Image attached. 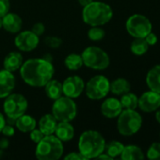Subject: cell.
<instances>
[{"mask_svg": "<svg viewBox=\"0 0 160 160\" xmlns=\"http://www.w3.org/2000/svg\"><path fill=\"white\" fill-rule=\"evenodd\" d=\"M55 68L52 62L44 58L28 59L20 68L23 81L33 87H43L54 76Z\"/></svg>", "mask_w": 160, "mask_h": 160, "instance_id": "obj_1", "label": "cell"}, {"mask_svg": "<svg viewBox=\"0 0 160 160\" xmlns=\"http://www.w3.org/2000/svg\"><path fill=\"white\" fill-rule=\"evenodd\" d=\"M159 139H160V133H159Z\"/></svg>", "mask_w": 160, "mask_h": 160, "instance_id": "obj_46", "label": "cell"}, {"mask_svg": "<svg viewBox=\"0 0 160 160\" xmlns=\"http://www.w3.org/2000/svg\"><path fill=\"white\" fill-rule=\"evenodd\" d=\"M97 159H106V160H111L113 159L111 157H109L108 154H106L105 152H103L102 154H100L97 158H96Z\"/></svg>", "mask_w": 160, "mask_h": 160, "instance_id": "obj_39", "label": "cell"}, {"mask_svg": "<svg viewBox=\"0 0 160 160\" xmlns=\"http://www.w3.org/2000/svg\"><path fill=\"white\" fill-rule=\"evenodd\" d=\"M122 104L119 99L115 98H107L101 105V112L102 114L109 119L116 118L123 111Z\"/></svg>", "mask_w": 160, "mask_h": 160, "instance_id": "obj_14", "label": "cell"}, {"mask_svg": "<svg viewBox=\"0 0 160 160\" xmlns=\"http://www.w3.org/2000/svg\"><path fill=\"white\" fill-rule=\"evenodd\" d=\"M8 145H9V142L7 138H3L0 140V149H2V150L6 149L8 147Z\"/></svg>", "mask_w": 160, "mask_h": 160, "instance_id": "obj_38", "label": "cell"}, {"mask_svg": "<svg viewBox=\"0 0 160 160\" xmlns=\"http://www.w3.org/2000/svg\"><path fill=\"white\" fill-rule=\"evenodd\" d=\"M3 27V20H2V17H0V29Z\"/></svg>", "mask_w": 160, "mask_h": 160, "instance_id": "obj_44", "label": "cell"}, {"mask_svg": "<svg viewBox=\"0 0 160 160\" xmlns=\"http://www.w3.org/2000/svg\"><path fill=\"white\" fill-rule=\"evenodd\" d=\"M52 114L58 122H71L77 114V106L73 98L60 97L56 99L52 107Z\"/></svg>", "mask_w": 160, "mask_h": 160, "instance_id": "obj_7", "label": "cell"}, {"mask_svg": "<svg viewBox=\"0 0 160 160\" xmlns=\"http://www.w3.org/2000/svg\"><path fill=\"white\" fill-rule=\"evenodd\" d=\"M110 91V82L103 75L92 77L87 84H85V92L87 97L92 100H99L107 97Z\"/></svg>", "mask_w": 160, "mask_h": 160, "instance_id": "obj_8", "label": "cell"}, {"mask_svg": "<svg viewBox=\"0 0 160 160\" xmlns=\"http://www.w3.org/2000/svg\"><path fill=\"white\" fill-rule=\"evenodd\" d=\"M45 94L46 96L53 100H56L59 98L63 95V90H62V83L59 82L57 80H50L45 85Z\"/></svg>", "mask_w": 160, "mask_h": 160, "instance_id": "obj_22", "label": "cell"}, {"mask_svg": "<svg viewBox=\"0 0 160 160\" xmlns=\"http://www.w3.org/2000/svg\"><path fill=\"white\" fill-rule=\"evenodd\" d=\"M23 65V56L18 52H11L8 53L4 59V68L13 72L21 68Z\"/></svg>", "mask_w": 160, "mask_h": 160, "instance_id": "obj_18", "label": "cell"}, {"mask_svg": "<svg viewBox=\"0 0 160 160\" xmlns=\"http://www.w3.org/2000/svg\"><path fill=\"white\" fill-rule=\"evenodd\" d=\"M44 136H45V135H44L40 129L34 128L32 131H30V139H31V141H32L33 142H35V143H38L39 142H41Z\"/></svg>", "mask_w": 160, "mask_h": 160, "instance_id": "obj_32", "label": "cell"}, {"mask_svg": "<svg viewBox=\"0 0 160 160\" xmlns=\"http://www.w3.org/2000/svg\"><path fill=\"white\" fill-rule=\"evenodd\" d=\"M121 158L123 160H143L145 158V156L141 147L130 144L124 147V150L121 154Z\"/></svg>", "mask_w": 160, "mask_h": 160, "instance_id": "obj_21", "label": "cell"}, {"mask_svg": "<svg viewBox=\"0 0 160 160\" xmlns=\"http://www.w3.org/2000/svg\"><path fill=\"white\" fill-rule=\"evenodd\" d=\"M1 132H2V134H3L5 137H11V136L14 135L15 129H14L13 126L8 125V124H6V125L4 126V128H2Z\"/></svg>", "mask_w": 160, "mask_h": 160, "instance_id": "obj_35", "label": "cell"}, {"mask_svg": "<svg viewBox=\"0 0 160 160\" xmlns=\"http://www.w3.org/2000/svg\"><path fill=\"white\" fill-rule=\"evenodd\" d=\"M42 58H44L45 60H47V61H49V62H52V57H51L50 54H44V56H43Z\"/></svg>", "mask_w": 160, "mask_h": 160, "instance_id": "obj_43", "label": "cell"}, {"mask_svg": "<svg viewBox=\"0 0 160 160\" xmlns=\"http://www.w3.org/2000/svg\"><path fill=\"white\" fill-rule=\"evenodd\" d=\"M124 145L122 142H120L118 141H111V142L106 143L104 152L106 154H108L109 157H111L112 158H114L121 156V154L124 150Z\"/></svg>", "mask_w": 160, "mask_h": 160, "instance_id": "obj_28", "label": "cell"}, {"mask_svg": "<svg viewBox=\"0 0 160 160\" xmlns=\"http://www.w3.org/2000/svg\"><path fill=\"white\" fill-rule=\"evenodd\" d=\"M156 119H157V121L160 124V108H158V109L157 110V112H156Z\"/></svg>", "mask_w": 160, "mask_h": 160, "instance_id": "obj_42", "label": "cell"}, {"mask_svg": "<svg viewBox=\"0 0 160 160\" xmlns=\"http://www.w3.org/2000/svg\"><path fill=\"white\" fill-rule=\"evenodd\" d=\"M113 16L111 7L104 2L92 1L83 8L82 18L84 22L91 26H100L108 23Z\"/></svg>", "mask_w": 160, "mask_h": 160, "instance_id": "obj_2", "label": "cell"}, {"mask_svg": "<svg viewBox=\"0 0 160 160\" xmlns=\"http://www.w3.org/2000/svg\"><path fill=\"white\" fill-rule=\"evenodd\" d=\"M106 141L96 130H87L81 134L78 141L79 152L87 158H96L105 150Z\"/></svg>", "mask_w": 160, "mask_h": 160, "instance_id": "obj_3", "label": "cell"}, {"mask_svg": "<svg viewBox=\"0 0 160 160\" xmlns=\"http://www.w3.org/2000/svg\"><path fill=\"white\" fill-rule=\"evenodd\" d=\"M10 8L9 0H0V17L6 15Z\"/></svg>", "mask_w": 160, "mask_h": 160, "instance_id": "obj_33", "label": "cell"}, {"mask_svg": "<svg viewBox=\"0 0 160 160\" xmlns=\"http://www.w3.org/2000/svg\"><path fill=\"white\" fill-rule=\"evenodd\" d=\"M4 101V112L7 117L17 119L21 115L25 114L27 110V100L21 94H9L5 98Z\"/></svg>", "mask_w": 160, "mask_h": 160, "instance_id": "obj_10", "label": "cell"}, {"mask_svg": "<svg viewBox=\"0 0 160 160\" xmlns=\"http://www.w3.org/2000/svg\"><path fill=\"white\" fill-rule=\"evenodd\" d=\"M34 34H36L38 37L41 36L44 31H45V27H44V24L42 22H37L35 23L33 26H32V30H31Z\"/></svg>", "mask_w": 160, "mask_h": 160, "instance_id": "obj_34", "label": "cell"}, {"mask_svg": "<svg viewBox=\"0 0 160 160\" xmlns=\"http://www.w3.org/2000/svg\"><path fill=\"white\" fill-rule=\"evenodd\" d=\"M36 120L30 116V115H26V114H23L20 117H18L16 119V128L19 131L21 132H30L32 131L34 128H36Z\"/></svg>", "mask_w": 160, "mask_h": 160, "instance_id": "obj_23", "label": "cell"}, {"mask_svg": "<svg viewBox=\"0 0 160 160\" xmlns=\"http://www.w3.org/2000/svg\"><path fill=\"white\" fill-rule=\"evenodd\" d=\"M146 83L150 90L160 94V65H156L148 71Z\"/></svg>", "mask_w": 160, "mask_h": 160, "instance_id": "obj_20", "label": "cell"}, {"mask_svg": "<svg viewBox=\"0 0 160 160\" xmlns=\"http://www.w3.org/2000/svg\"><path fill=\"white\" fill-rule=\"evenodd\" d=\"M128 34L133 38H145L152 32L153 26L151 21L142 14L131 15L125 23Z\"/></svg>", "mask_w": 160, "mask_h": 160, "instance_id": "obj_9", "label": "cell"}, {"mask_svg": "<svg viewBox=\"0 0 160 160\" xmlns=\"http://www.w3.org/2000/svg\"><path fill=\"white\" fill-rule=\"evenodd\" d=\"M120 102L122 104L123 109L127 110H136L138 108L139 104V98L134 93H131L130 91L122 95V98L120 99Z\"/></svg>", "mask_w": 160, "mask_h": 160, "instance_id": "obj_26", "label": "cell"}, {"mask_svg": "<svg viewBox=\"0 0 160 160\" xmlns=\"http://www.w3.org/2000/svg\"><path fill=\"white\" fill-rule=\"evenodd\" d=\"M130 50L135 55L141 56L148 52L149 45L144 38H136L131 43Z\"/></svg>", "mask_w": 160, "mask_h": 160, "instance_id": "obj_25", "label": "cell"}, {"mask_svg": "<svg viewBox=\"0 0 160 160\" xmlns=\"http://www.w3.org/2000/svg\"><path fill=\"white\" fill-rule=\"evenodd\" d=\"M5 125H6V119L4 117V115L0 112V133H1V130H2V128H4Z\"/></svg>", "mask_w": 160, "mask_h": 160, "instance_id": "obj_40", "label": "cell"}, {"mask_svg": "<svg viewBox=\"0 0 160 160\" xmlns=\"http://www.w3.org/2000/svg\"><path fill=\"white\" fill-rule=\"evenodd\" d=\"M93 0H78V2H79V4L84 8V7H86L87 5H89V4H91V2H92Z\"/></svg>", "mask_w": 160, "mask_h": 160, "instance_id": "obj_41", "label": "cell"}, {"mask_svg": "<svg viewBox=\"0 0 160 160\" xmlns=\"http://www.w3.org/2000/svg\"><path fill=\"white\" fill-rule=\"evenodd\" d=\"M15 87V78L12 72L3 69L0 70V98H4L11 94Z\"/></svg>", "mask_w": 160, "mask_h": 160, "instance_id": "obj_15", "label": "cell"}, {"mask_svg": "<svg viewBox=\"0 0 160 160\" xmlns=\"http://www.w3.org/2000/svg\"><path fill=\"white\" fill-rule=\"evenodd\" d=\"M3 155H4V152H3V151H2V149H1V150H0V158L3 157Z\"/></svg>", "mask_w": 160, "mask_h": 160, "instance_id": "obj_45", "label": "cell"}, {"mask_svg": "<svg viewBox=\"0 0 160 160\" xmlns=\"http://www.w3.org/2000/svg\"><path fill=\"white\" fill-rule=\"evenodd\" d=\"M142 126V117L136 110L124 109L118 116L117 128L123 136H132L140 131Z\"/></svg>", "mask_w": 160, "mask_h": 160, "instance_id": "obj_5", "label": "cell"}, {"mask_svg": "<svg viewBox=\"0 0 160 160\" xmlns=\"http://www.w3.org/2000/svg\"><path fill=\"white\" fill-rule=\"evenodd\" d=\"M130 89H131L130 82L124 78H118L110 82V91L116 96H122L129 92Z\"/></svg>", "mask_w": 160, "mask_h": 160, "instance_id": "obj_24", "label": "cell"}, {"mask_svg": "<svg viewBox=\"0 0 160 160\" xmlns=\"http://www.w3.org/2000/svg\"><path fill=\"white\" fill-rule=\"evenodd\" d=\"M58 120L53 114H45L39 121V129L44 135H52L55 133Z\"/></svg>", "mask_w": 160, "mask_h": 160, "instance_id": "obj_19", "label": "cell"}, {"mask_svg": "<svg viewBox=\"0 0 160 160\" xmlns=\"http://www.w3.org/2000/svg\"><path fill=\"white\" fill-rule=\"evenodd\" d=\"M2 20L4 29L9 33H18L22 28V19L15 13L8 12L2 17Z\"/></svg>", "mask_w": 160, "mask_h": 160, "instance_id": "obj_16", "label": "cell"}, {"mask_svg": "<svg viewBox=\"0 0 160 160\" xmlns=\"http://www.w3.org/2000/svg\"><path fill=\"white\" fill-rule=\"evenodd\" d=\"M62 142L56 136L45 135L37 143L35 156L39 160H58L63 155Z\"/></svg>", "mask_w": 160, "mask_h": 160, "instance_id": "obj_4", "label": "cell"}, {"mask_svg": "<svg viewBox=\"0 0 160 160\" xmlns=\"http://www.w3.org/2000/svg\"><path fill=\"white\" fill-rule=\"evenodd\" d=\"M147 158L151 160H160V142H154L147 151Z\"/></svg>", "mask_w": 160, "mask_h": 160, "instance_id": "obj_30", "label": "cell"}, {"mask_svg": "<svg viewBox=\"0 0 160 160\" xmlns=\"http://www.w3.org/2000/svg\"><path fill=\"white\" fill-rule=\"evenodd\" d=\"M44 43L50 48L57 49L62 44V39L58 37H46L44 39Z\"/></svg>", "mask_w": 160, "mask_h": 160, "instance_id": "obj_31", "label": "cell"}, {"mask_svg": "<svg viewBox=\"0 0 160 160\" xmlns=\"http://www.w3.org/2000/svg\"><path fill=\"white\" fill-rule=\"evenodd\" d=\"M65 67L70 70H77L83 66V59L81 54L71 53L66 56L64 60Z\"/></svg>", "mask_w": 160, "mask_h": 160, "instance_id": "obj_27", "label": "cell"}, {"mask_svg": "<svg viewBox=\"0 0 160 160\" xmlns=\"http://www.w3.org/2000/svg\"><path fill=\"white\" fill-rule=\"evenodd\" d=\"M81 56L83 59V65L92 69L103 70L108 68L110 64L108 54L104 50L96 46L86 48Z\"/></svg>", "mask_w": 160, "mask_h": 160, "instance_id": "obj_6", "label": "cell"}, {"mask_svg": "<svg viewBox=\"0 0 160 160\" xmlns=\"http://www.w3.org/2000/svg\"><path fill=\"white\" fill-rule=\"evenodd\" d=\"M138 107L144 112H153L160 108V94L155 91H146L139 98Z\"/></svg>", "mask_w": 160, "mask_h": 160, "instance_id": "obj_13", "label": "cell"}, {"mask_svg": "<svg viewBox=\"0 0 160 160\" xmlns=\"http://www.w3.org/2000/svg\"><path fill=\"white\" fill-rule=\"evenodd\" d=\"M55 134L61 142H69L74 136V128L70 122H59L57 125Z\"/></svg>", "mask_w": 160, "mask_h": 160, "instance_id": "obj_17", "label": "cell"}, {"mask_svg": "<svg viewBox=\"0 0 160 160\" xmlns=\"http://www.w3.org/2000/svg\"><path fill=\"white\" fill-rule=\"evenodd\" d=\"M39 42V37L29 30H25L19 33L14 39L15 46L23 52L33 51L37 48Z\"/></svg>", "mask_w": 160, "mask_h": 160, "instance_id": "obj_11", "label": "cell"}, {"mask_svg": "<svg viewBox=\"0 0 160 160\" xmlns=\"http://www.w3.org/2000/svg\"><path fill=\"white\" fill-rule=\"evenodd\" d=\"M65 160H87V158L79 152V153H75V152H72L70 154H68L65 158Z\"/></svg>", "mask_w": 160, "mask_h": 160, "instance_id": "obj_36", "label": "cell"}, {"mask_svg": "<svg viewBox=\"0 0 160 160\" xmlns=\"http://www.w3.org/2000/svg\"><path fill=\"white\" fill-rule=\"evenodd\" d=\"M106 36V32L103 28L99 26H91V28L88 32V37L92 41L102 40Z\"/></svg>", "mask_w": 160, "mask_h": 160, "instance_id": "obj_29", "label": "cell"}, {"mask_svg": "<svg viewBox=\"0 0 160 160\" xmlns=\"http://www.w3.org/2000/svg\"><path fill=\"white\" fill-rule=\"evenodd\" d=\"M144 38H145V40H146V42L148 43L149 46H153V45L157 43V35L155 33H152V32L149 33Z\"/></svg>", "mask_w": 160, "mask_h": 160, "instance_id": "obj_37", "label": "cell"}, {"mask_svg": "<svg viewBox=\"0 0 160 160\" xmlns=\"http://www.w3.org/2000/svg\"><path fill=\"white\" fill-rule=\"evenodd\" d=\"M84 89L85 82L79 76L68 77L62 83L63 95L71 98H78L83 93Z\"/></svg>", "mask_w": 160, "mask_h": 160, "instance_id": "obj_12", "label": "cell"}]
</instances>
